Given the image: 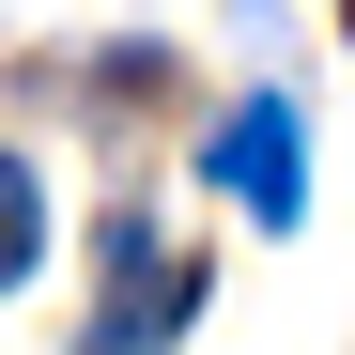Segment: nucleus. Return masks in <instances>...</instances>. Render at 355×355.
I'll return each instance as SVG.
<instances>
[{"label":"nucleus","instance_id":"nucleus-4","mask_svg":"<svg viewBox=\"0 0 355 355\" xmlns=\"http://www.w3.org/2000/svg\"><path fill=\"white\" fill-rule=\"evenodd\" d=\"M340 31H355V0H340Z\"/></svg>","mask_w":355,"mask_h":355},{"label":"nucleus","instance_id":"nucleus-1","mask_svg":"<svg viewBox=\"0 0 355 355\" xmlns=\"http://www.w3.org/2000/svg\"><path fill=\"white\" fill-rule=\"evenodd\" d=\"M186 309H201V263L155 248L139 216H108V293H93L78 355H170V340H186Z\"/></svg>","mask_w":355,"mask_h":355},{"label":"nucleus","instance_id":"nucleus-2","mask_svg":"<svg viewBox=\"0 0 355 355\" xmlns=\"http://www.w3.org/2000/svg\"><path fill=\"white\" fill-rule=\"evenodd\" d=\"M201 170L232 186L248 232H293L309 216V124H293V93H232V124L201 139Z\"/></svg>","mask_w":355,"mask_h":355},{"label":"nucleus","instance_id":"nucleus-3","mask_svg":"<svg viewBox=\"0 0 355 355\" xmlns=\"http://www.w3.org/2000/svg\"><path fill=\"white\" fill-rule=\"evenodd\" d=\"M31 263H46V186H31V155H0V293Z\"/></svg>","mask_w":355,"mask_h":355}]
</instances>
